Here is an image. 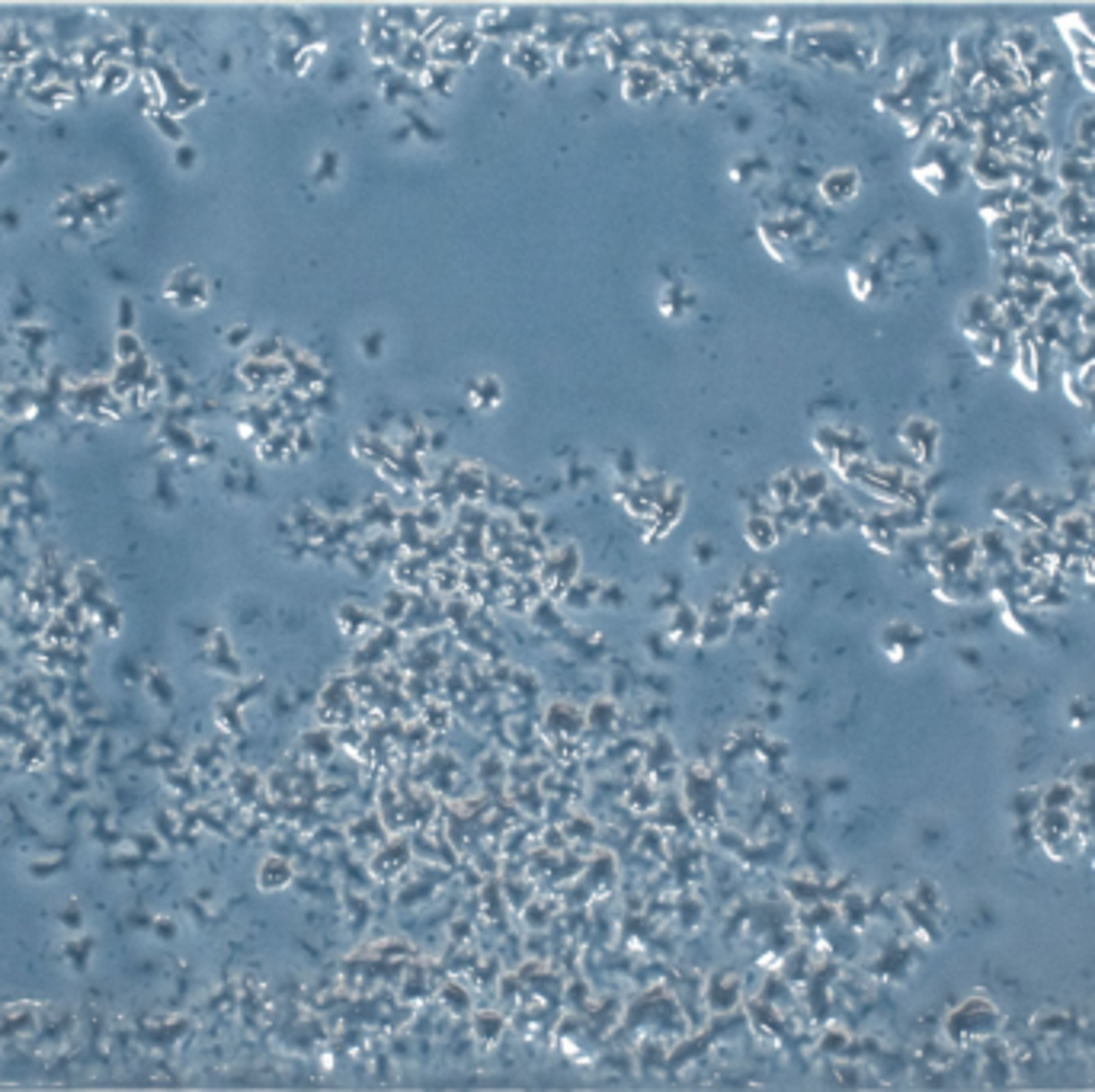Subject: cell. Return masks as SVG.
Instances as JSON below:
<instances>
[{
    "mask_svg": "<svg viewBox=\"0 0 1095 1092\" xmlns=\"http://www.w3.org/2000/svg\"><path fill=\"white\" fill-rule=\"evenodd\" d=\"M903 443L919 462L933 465L935 458V443H938V426L929 424V420H910L907 429H903Z\"/></svg>",
    "mask_w": 1095,
    "mask_h": 1092,
    "instance_id": "3",
    "label": "cell"
},
{
    "mask_svg": "<svg viewBox=\"0 0 1095 1092\" xmlns=\"http://www.w3.org/2000/svg\"><path fill=\"white\" fill-rule=\"evenodd\" d=\"M993 327H999L997 301H993V295H974L964 305V334L974 339V337L987 334V330H993Z\"/></svg>",
    "mask_w": 1095,
    "mask_h": 1092,
    "instance_id": "2",
    "label": "cell"
},
{
    "mask_svg": "<svg viewBox=\"0 0 1095 1092\" xmlns=\"http://www.w3.org/2000/svg\"><path fill=\"white\" fill-rule=\"evenodd\" d=\"M1021 362H1025V369H1019L1016 375L1028 384V388H1038V375H1035L1038 372L1035 369V365H1038V350H1035V339H1031V337L1019 339V362L1016 365H1021Z\"/></svg>",
    "mask_w": 1095,
    "mask_h": 1092,
    "instance_id": "5",
    "label": "cell"
},
{
    "mask_svg": "<svg viewBox=\"0 0 1095 1092\" xmlns=\"http://www.w3.org/2000/svg\"><path fill=\"white\" fill-rule=\"evenodd\" d=\"M820 196H824L829 206H843V202L859 196V173L855 170H833L820 180Z\"/></svg>",
    "mask_w": 1095,
    "mask_h": 1092,
    "instance_id": "4",
    "label": "cell"
},
{
    "mask_svg": "<svg viewBox=\"0 0 1095 1092\" xmlns=\"http://www.w3.org/2000/svg\"><path fill=\"white\" fill-rule=\"evenodd\" d=\"M912 173H916V180L933 192H952L957 186V180H961L955 158L948 151H938V148H929L923 158H916V170Z\"/></svg>",
    "mask_w": 1095,
    "mask_h": 1092,
    "instance_id": "1",
    "label": "cell"
},
{
    "mask_svg": "<svg viewBox=\"0 0 1095 1092\" xmlns=\"http://www.w3.org/2000/svg\"><path fill=\"white\" fill-rule=\"evenodd\" d=\"M1076 282H1080V286L1089 292V295H1095V263L1080 266V270H1076Z\"/></svg>",
    "mask_w": 1095,
    "mask_h": 1092,
    "instance_id": "6",
    "label": "cell"
}]
</instances>
